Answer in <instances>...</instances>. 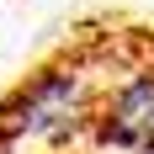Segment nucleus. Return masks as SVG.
Wrapping results in <instances>:
<instances>
[{
  "label": "nucleus",
  "mask_w": 154,
  "mask_h": 154,
  "mask_svg": "<svg viewBox=\"0 0 154 154\" xmlns=\"http://www.w3.org/2000/svg\"><path fill=\"white\" fill-rule=\"evenodd\" d=\"M0 154H154V21H75L0 96Z\"/></svg>",
  "instance_id": "1"
}]
</instances>
